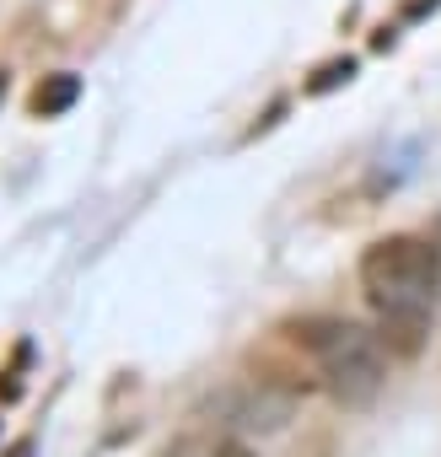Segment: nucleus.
Masks as SVG:
<instances>
[{"instance_id": "nucleus-1", "label": "nucleus", "mask_w": 441, "mask_h": 457, "mask_svg": "<svg viewBox=\"0 0 441 457\" xmlns=\"http://www.w3.org/2000/svg\"><path fill=\"white\" fill-rule=\"evenodd\" d=\"M296 339L318 355V371H323V387L334 393V403H345V409L377 403V393L387 382V361H382V339L377 334H366L361 323L323 318V323L296 328Z\"/></svg>"}, {"instance_id": "nucleus-2", "label": "nucleus", "mask_w": 441, "mask_h": 457, "mask_svg": "<svg viewBox=\"0 0 441 457\" xmlns=\"http://www.w3.org/2000/svg\"><path fill=\"white\" fill-rule=\"evenodd\" d=\"M441 275V253L420 237H382L361 253V291L377 307L393 302H425V291Z\"/></svg>"}, {"instance_id": "nucleus-3", "label": "nucleus", "mask_w": 441, "mask_h": 457, "mask_svg": "<svg viewBox=\"0 0 441 457\" xmlns=\"http://www.w3.org/2000/svg\"><path fill=\"white\" fill-rule=\"evenodd\" d=\"M382 318H377V339H382V350L387 355H420L425 350V328H430V318H425V302H393V307H377Z\"/></svg>"}, {"instance_id": "nucleus-4", "label": "nucleus", "mask_w": 441, "mask_h": 457, "mask_svg": "<svg viewBox=\"0 0 441 457\" xmlns=\"http://www.w3.org/2000/svg\"><path fill=\"white\" fill-rule=\"evenodd\" d=\"M76 97H81V76H71V71H54V76H44V81L33 87L28 108H33L38 119H60L65 108H76Z\"/></svg>"}, {"instance_id": "nucleus-5", "label": "nucleus", "mask_w": 441, "mask_h": 457, "mask_svg": "<svg viewBox=\"0 0 441 457\" xmlns=\"http://www.w3.org/2000/svg\"><path fill=\"white\" fill-rule=\"evenodd\" d=\"M355 81V60L345 54V60H329V65H318L312 71V81H307V97H323V92H334V87H350Z\"/></svg>"}, {"instance_id": "nucleus-6", "label": "nucleus", "mask_w": 441, "mask_h": 457, "mask_svg": "<svg viewBox=\"0 0 441 457\" xmlns=\"http://www.w3.org/2000/svg\"><path fill=\"white\" fill-rule=\"evenodd\" d=\"M215 457H259V452H254V446H243V441H220V446H215Z\"/></svg>"}, {"instance_id": "nucleus-7", "label": "nucleus", "mask_w": 441, "mask_h": 457, "mask_svg": "<svg viewBox=\"0 0 441 457\" xmlns=\"http://www.w3.org/2000/svg\"><path fill=\"white\" fill-rule=\"evenodd\" d=\"M33 452H38V446H33V436H22V441H12V446H6V457H33Z\"/></svg>"}, {"instance_id": "nucleus-8", "label": "nucleus", "mask_w": 441, "mask_h": 457, "mask_svg": "<svg viewBox=\"0 0 441 457\" xmlns=\"http://www.w3.org/2000/svg\"><path fill=\"white\" fill-rule=\"evenodd\" d=\"M441 0H409V17H425V12H436Z\"/></svg>"}, {"instance_id": "nucleus-9", "label": "nucleus", "mask_w": 441, "mask_h": 457, "mask_svg": "<svg viewBox=\"0 0 441 457\" xmlns=\"http://www.w3.org/2000/svg\"><path fill=\"white\" fill-rule=\"evenodd\" d=\"M0 97H6V71H0Z\"/></svg>"}]
</instances>
